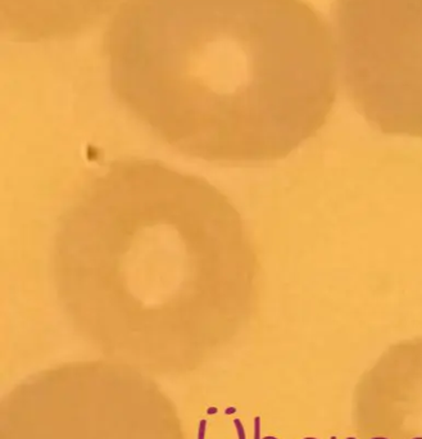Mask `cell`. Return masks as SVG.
I'll use <instances>...</instances> for the list:
<instances>
[{
  "label": "cell",
  "instance_id": "1",
  "mask_svg": "<svg viewBox=\"0 0 422 439\" xmlns=\"http://www.w3.org/2000/svg\"><path fill=\"white\" fill-rule=\"evenodd\" d=\"M103 49L119 103L207 161L285 158L336 99L332 28L304 0H125Z\"/></svg>",
  "mask_w": 422,
  "mask_h": 439
},
{
  "label": "cell",
  "instance_id": "2",
  "mask_svg": "<svg viewBox=\"0 0 422 439\" xmlns=\"http://www.w3.org/2000/svg\"><path fill=\"white\" fill-rule=\"evenodd\" d=\"M52 266L62 307L106 338L208 340L258 302V256L235 206L152 159L112 162L82 186Z\"/></svg>",
  "mask_w": 422,
  "mask_h": 439
},
{
  "label": "cell",
  "instance_id": "3",
  "mask_svg": "<svg viewBox=\"0 0 422 439\" xmlns=\"http://www.w3.org/2000/svg\"><path fill=\"white\" fill-rule=\"evenodd\" d=\"M339 79L368 125L422 139V0H334Z\"/></svg>",
  "mask_w": 422,
  "mask_h": 439
},
{
  "label": "cell",
  "instance_id": "4",
  "mask_svg": "<svg viewBox=\"0 0 422 439\" xmlns=\"http://www.w3.org/2000/svg\"><path fill=\"white\" fill-rule=\"evenodd\" d=\"M121 0H0L1 30L19 43L66 40L90 30Z\"/></svg>",
  "mask_w": 422,
  "mask_h": 439
},
{
  "label": "cell",
  "instance_id": "5",
  "mask_svg": "<svg viewBox=\"0 0 422 439\" xmlns=\"http://www.w3.org/2000/svg\"><path fill=\"white\" fill-rule=\"evenodd\" d=\"M234 425H235V428H236V430H237V437H239V439H246L245 429H244V427H243V424H241V421H240V419H235V420H234Z\"/></svg>",
  "mask_w": 422,
  "mask_h": 439
},
{
  "label": "cell",
  "instance_id": "6",
  "mask_svg": "<svg viewBox=\"0 0 422 439\" xmlns=\"http://www.w3.org/2000/svg\"><path fill=\"white\" fill-rule=\"evenodd\" d=\"M254 439H261V418L254 419Z\"/></svg>",
  "mask_w": 422,
  "mask_h": 439
},
{
  "label": "cell",
  "instance_id": "7",
  "mask_svg": "<svg viewBox=\"0 0 422 439\" xmlns=\"http://www.w3.org/2000/svg\"><path fill=\"white\" fill-rule=\"evenodd\" d=\"M206 428H207V420H201V423H199V429H198V439H204Z\"/></svg>",
  "mask_w": 422,
  "mask_h": 439
},
{
  "label": "cell",
  "instance_id": "8",
  "mask_svg": "<svg viewBox=\"0 0 422 439\" xmlns=\"http://www.w3.org/2000/svg\"><path fill=\"white\" fill-rule=\"evenodd\" d=\"M235 411H236V410H235V407H230V409H227L226 414L230 415V414H232V412H235Z\"/></svg>",
  "mask_w": 422,
  "mask_h": 439
},
{
  "label": "cell",
  "instance_id": "9",
  "mask_svg": "<svg viewBox=\"0 0 422 439\" xmlns=\"http://www.w3.org/2000/svg\"><path fill=\"white\" fill-rule=\"evenodd\" d=\"M217 410L216 409H210L208 410V414H216Z\"/></svg>",
  "mask_w": 422,
  "mask_h": 439
},
{
  "label": "cell",
  "instance_id": "10",
  "mask_svg": "<svg viewBox=\"0 0 422 439\" xmlns=\"http://www.w3.org/2000/svg\"><path fill=\"white\" fill-rule=\"evenodd\" d=\"M263 439H277L276 437H264Z\"/></svg>",
  "mask_w": 422,
  "mask_h": 439
},
{
  "label": "cell",
  "instance_id": "11",
  "mask_svg": "<svg viewBox=\"0 0 422 439\" xmlns=\"http://www.w3.org/2000/svg\"><path fill=\"white\" fill-rule=\"evenodd\" d=\"M346 439H357V438H354V437H349V438H346Z\"/></svg>",
  "mask_w": 422,
  "mask_h": 439
},
{
  "label": "cell",
  "instance_id": "12",
  "mask_svg": "<svg viewBox=\"0 0 422 439\" xmlns=\"http://www.w3.org/2000/svg\"><path fill=\"white\" fill-rule=\"evenodd\" d=\"M412 439H421V437H417V438H412Z\"/></svg>",
  "mask_w": 422,
  "mask_h": 439
},
{
  "label": "cell",
  "instance_id": "13",
  "mask_svg": "<svg viewBox=\"0 0 422 439\" xmlns=\"http://www.w3.org/2000/svg\"><path fill=\"white\" fill-rule=\"evenodd\" d=\"M330 439H336V437H331Z\"/></svg>",
  "mask_w": 422,
  "mask_h": 439
},
{
  "label": "cell",
  "instance_id": "14",
  "mask_svg": "<svg viewBox=\"0 0 422 439\" xmlns=\"http://www.w3.org/2000/svg\"><path fill=\"white\" fill-rule=\"evenodd\" d=\"M304 439H311V437H308V438H304Z\"/></svg>",
  "mask_w": 422,
  "mask_h": 439
},
{
  "label": "cell",
  "instance_id": "15",
  "mask_svg": "<svg viewBox=\"0 0 422 439\" xmlns=\"http://www.w3.org/2000/svg\"><path fill=\"white\" fill-rule=\"evenodd\" d=\"M311 439H317V438H312V437H311Z\"/></svg>",
  "mask_w": 422,
  "mask_h": 439
},
{
  "label": "cell",
  "instance_id": "16",
  "mask_svg": "<svg viewBox=\"0 0 422 439\" xmlns=\"http://www.w3.org/2000/svg\"><path fill=\"white\" fill-rule=\"evenodd\" d=\"M421 439H422V438H421Z\"/></svg>",
  "mask_w": 422,
  "mask_h": 439
}]
</instances>
